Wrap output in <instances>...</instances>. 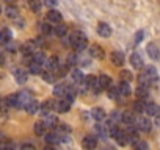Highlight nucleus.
Returning <instances> with one entry per match:
<instances>
[{
  "mask_svg": "<svg viewBox=\"0 0 160 150\" xmlns=\"http://www.w3.org/2000/svg\"><path fill=\"white\" fill-rule=\"evenodd\" d=\"M140 85H146V86H151L154 83L158 82V72L154 66H146L143 69V73L140 75V78H138Z\"/></svg>",
  "mask_w": 160,
  "mask_h": 150,
  "instance_id": "f257e3e1",
  "label": "nucleus"
},
{
  "mask_svg": "<svg viewBox=\"0 0 160 150\" xmlns=\"http://www.w3.org/2000/svg\"><path fill=\"white\" fill-rule=\"evenodd\" d=\"M71 44L75 50L78 52H82L87 49V36L82 33V31H74L71 35Z\"/></svg>",
  "mask_w": 160,
  "mask_h": 150,
  "instance_id": "f03ea898",
  "label": "nucleus"
},
{
  "mask_svg": "<svg viewBox=\"0 0 160 150\" xmlns=\"http://www.w3.org/2000/svg\"><path fill=\"white\" fill-rule=\"evenodd\" d=\"M135 127L140 130V131H144V133H149L151 130H152V124H151V120L148 119V117H138V119H135Z\"/></svg>",
  "mask_w": 160,
  "mask_h": 150,
  "instance_id": "7ed1b4c3",
  "label": "nucleus"
},
{
  "mask_svg": "<svg viewBox=\"0 0 160 150\" xmlns=\"http://www.w3.org/2000/svg\"><path fill=\"white\" fill-rule=\"evenodd\" d=\"M110 85H112V80H110L108 75H105V73L99 75V77H98V83H96V92H101L102 89L108 88Z\"/></svg>",
  "mask_w": 160,
  "mask_h": 150,
  "instance_id": "20e7f679",
  "label": "nucleus"
},
{
  "mask_svg": "<svg viewBox=\"0 0 160 150\" xmlns=\"http://www.w3.org/2000/svg\"><path fill=\"white\" fill-rule=\"evenodd\" d=\"M146 50H148V55H149L151 59H154V61L160 59V47L155 42H149L148 47H146Z\"/></svg>",
  "mask_w": 160,
  "mask_h": 150,
  "instance_id": "39448f33",
  "label": "nucleus"
},
{
  "mask_svg": "<svg viewBox=\"0 0 160 150\" xmlns=\"http://www.w3.org/2000/svg\"><path fill=\"white\" fill-rule=\"evenodd\" d=\"M98 33H99V36H102V38H110V36H112V27H110L108 24H105V22H99V25H98Z\"/></svg>",
  "mask_w": 160,
  "mask_h": 150,
  "instance_id": "423d86ee",
  "label": "nucleus"
},
{
  "mask_svg": "<svg viewBox=\"0 0 160 150\" xmlns=\"http://www.w3.org/2000/svg\"><path fill=\"white\" fill-rule=\"evenodd\" d=\"M33 97H32V94L30 92H27V91H24V92H19L18 94V106H21V108H24L30 100H32Z\"/></svg>",
  "mask_w": 160,
  "mask_h": 150,
  "instance_id": "0eeeda50",
  "label": "nucleus"
},
{
  "mask_svg": "<svg viewBox=\"0 0 160 150\" xmlns=\"http://www.w3.org/2000/svg\"><path fill=\"white\" fill-rule=\"evenodd\" d=\"M55 108H57V111H58V113H68V111L71 110V102H69L68 99L61 97V100L55 105Z\"/></svg>",
  "mask_w": 160,
  "mask_h": 150,
  "instance_id": "6e6552de",
  "label": "nucleus"
},
{
  "mask_svg": "<svg viewBox=\"0 0 160 150\" xmlns=\"http://www.w3.org/2000/svg\"><path fill=\"white\" fill-rule=\"evenodd\" d=\"M144 113L149 114V116H155L157 113H160V106L154 102H146L144 105Z\"/></svg>",
  "mask_w": 160,
  "mask_h": 150,
  "instance_id": "1a4fd4ad",
  "label": "nucleus"
},
{
  "mask_svg": "<svg viewBox=\"0 0 160 150\" xmlns=\"http://www.w3.org/2000/svg\"><path fill=\"white\" fill-rule=\"evenodd\" d=\"M44 125H46V128H55V127H58L60 124H58V119L55 117V116H52L50 113L49 114H46V117H44Z\"/></svg>",
  "mask_w": 160,
  "mask_h": 150,
  "instance_id": "9d476101",
  "label": "nucleus"
},
{
  "mask_svg": "<svg viewBox=\"0 0 160 150\" xmlns=\"http://www.w3.org/2000/svg\"><path fill=\"white\" fill-rule=\"evenodd\" d=\"M118 89H119L121 97H127V96H130V92H132V89H130V83L126 82V80H122V82L119 83Z\"/></svg>",
  "mask_w": 160,
  "mask_h": 150,
  "instance_id": "9b49d317",
  "label": "nucleus"
},
{
  "mask_svg": "<svg viewBox=\"0 0 160 150\" xmlns=\"http://www.w3.org/2000/svg\"><path fill=\"white\" fill-rule=\"evenodd\" d=\"M24 108H25V111H27L28 114H36V113L39 111V103H38L35 99H32Z\"/></svg>",
  "mask_w": 160,
  "mask_h": 150,
  "instance_id": "f8f14e48",
  "label": "nucleus"
},
{
  "mask_svg": "<svg viewBox=\"0 0 160 150\" xmlns=\"http://www.w3.org/2000/svg\"><path fill=\"white\" fill-rule=\"evenodd\" d=\"M90 55L93 58H104V49L101 45H98V44H93L90 47Z\"/></svg>",
  "mask_w": 160,
  "mask_h": 150,
  "instance_id": "ddd939ff",
  "label": "nucleus"
},
{
  "mask_svg": "<svg viewBox=\"0 0 160 150\" xmlns=\"http://www.w3.org/2000/svg\"><path fill=\"white\" fill-rule=\"evenodd\" d=\"M14 77H16V82L19 83V85H24L25 82H27V72L24 70V69H16L14 70Z\"/></svg>",
  "mask_w": 160,
  "mask_h": 150,
  "instance_id": "4468645a",
  "label": "nucleus"
},
{
  "mask_svg": "<svg viewBox=\"0 0 160 150\" xmlns=\"http://www.w3.org/2000/svg\"><path fill=\"white\" fill-rule=\"evenodd\" d=\"M130 64H132L135 69H143V58H141L138 53H132V55H130Z\"/></svg>",
  "mask_w": 160,
  "mask_h": 150,
  "instance_id": "2eb2a0df",
  "label": "nucleus"
},
{
  "mask_svg": "<svg viewBox=\"0 0 160 150\" xmlns=\"http://www.w3.org/2000/svg\"><path fill=\"white\" fill-rule=\"evenodd\" d=\"M11 38H13L11 30H8V28H2V30H0V42L8 44L11 41Z\"/></svg>",
  "mask_w": 160,
  "mask_h": 150,
  "instance_id": "dca6fc26",
  "label": "nucleus"
},
{
  "mask_svg": "<svg viewBox=\"0 0 160 150\" xmlns=\"http://www.w3.org/2000/svg\"><path fill=\"white\" fill-rule=\"evenodd\" d=\"M47 19L50 22H53V24H58V22H61V13L57 11V10H50L47 13Z\"/></svg>",
  "mask_w": 160,
  "mask_h": 150,
  "instance_id": "f3484780",
  "label": "nucleus"
},
{
  "mask_svg": "<svg viewBox=\"0 0 160 150\" xmlns=\"http://www.w3.org/2000/svg\"><path fill=\"white\" fill-rule=\"evenodd\" d=\"M112 63L115 66H122L124 64V53L121 52H113L112 53Z\"/></svg>",
  "mask_w": 160,
  "mask_h": 150,
  "instance_id": "a211bd4d",
  "label": "nucleus"
},
{
  "mask_svg": "<svg viewBox=\"0 0 160 150\" xmlns=\"http://www.w3.org/2000/svg\"><path fill=\"white\" fill-rule=\"evenodd\" d=\"M121 122H124L126 125H132V124H135V116L129 111L121 113Z\"/></svg>",
  "mask_w": 160,
  "mask_h": 150,
  "instance_id": "6ab92c4d",
  "label": "nucleus"
},
{
  "mask_svg": "<svg viewBox=\"0 0 160 150\" xmlns=\"http://www.w3.org/2000/svg\"><path fill=\"white\" fill-rule=\"evenodd\" d=\"M87 88H96V83H98V77H94V75H87V77H83V82Z\"/></svg>",
  "mask_w": 160,
  "mask_h": 150,
  "instance_id": "aec40b11",
  "label": "nucleus"
},
{
  "mask_svg": "<svg viewBox=\"0 0 160 150\" xmlns=\"http://www.w3.org/2000/svg\"><path fill=\"white\" fill-rule=\"evenodd\" d=\"M82 145H83L85 148H96V145H98V141H96V138H93V136H87V138L83 139Z\"/></svg>",
  "mask_w": 160,
  "mask_h": 150,
  "instance_id": "412c9836",
  "label": "nucleus"
},
{
  "mask_svg": "<svg viewBox=\"0 0 160 150\" xmlns=\"http://www.w3.org/2000/svg\"><path fill=\"white\" fill-rule=\"evenodd\" d=\"M137 96H138L140 99H144V100H146V97L149 96V86H146V85H140L138 89H137Z\"/></svg>",
  "mask_w": 160,
  "mask_h": 150,
  "instance_id": "4be33fe9",
  "label": "nucleus"
},
{
  "mask_svg": "<svg viewBox=\"0 0 160 150\" xmlns=\"http://www.w3.org/2000/svg\"><path fill=\"white\" fill-rule=\"evenodd\" d=\"M68 33V27L64 25V24H61V22H58V25L55 27V35L58 36V38H64V35Z\"/></svg>",
  "mask_w": 160,
  "mask_h": 150,
  "instance_id": "5701e85b",
  "label": "nucleus"
},
{
  "mask_svg": "<svg viewBox=\"0 0 160 150\" xmlns=\"http://www.w3.org/2000/svg\"><path fill=\"white\" fill-rule=\"evenodd\" d=\"M46 64H47V67L50 69V70H57L58 69V66H60V61H58V58L57 56H52V58H49L47 61H46Z\"/></svg>",
  "mask_w": 160,
  "mask_h": 150,
  "instance_id": "b1692460",
  "label": "nucleus"
},
{
  "mask_svg": "<svg viewBox=\"0 0 160 150\" xmlns=\"http://www.w3.org/2000/svg\"><path fill=\"white\" fill-rule=\"evenodd\" d=\"M30 72H32L33 75L42 73V64H39V63H36V61H32V63H30Z\"/></svg>",
  "mask_w": 160,
  "mask_h": 150,
  "instance_id": "393cba45",
  "label": "nucleus"
},
{
  "mask_svg": "<svg viewBox=\"0 0 160 150\" xmlns=\"http://www.w3.org/2000/svg\"><path fill=\"white\" fill-rule=\"evenodd\" d=\"M108 97L110 99H113V100H118V99H121V94H119V89H118V86H108Z\"/></svg>",
  "mask_w": 160,
  "mask_h": 150,
  "instance_id": "a878e982",
  "label": "nucleus"
},
{
  "mask_svg": "<svg viewBox=\"0 0 160 150\" xmlns=\"http://www.w3.org/2000/svg\"><path fill=\"white\" fill-rule=\"evenodd\" d=\"M93 117H94L98 122L104 120V119H105V111H104V108H94V110H93Z\"/></svg>",
  "mask_w": 160,
  "mask_h": 150,
  "instance_id": "bb28decb",
  "label": "nucleus"
},
{
  "mask_svg": "<svg viewBox=\"0 0 160 150\" xmlns=\"http://www.w3.org/2000/svg\"><path fill=\"white\" fill-rule=\"evenodd\" d=\"M28 5H30V10L33 13H39L41 11V7H42L41 0H28Z\"/></svg>",
  "mask_w": 160,
  "mask_h": 150,
  "instance_id": "cd10ccee",
  "label": "nucleus"
},
{
  "mask_svg": "<svg viewBox=\"0 0 160 150\" xmlns=\"http://www.w3.org/2000/svg\"><path fill=\"white\" fill-rule=\"evenodd\" d=\"M75 89L72 88V86H66V92H64V99H68L71 103L74 102V99H75Z\"/></svg>",
  "mask_w": 160,
  "mask_h": 150,
  "instance_id": "c85d7f7f",
  "label": "nucleus"
},
{
  "mask_svg": "<svg viewBox=\"0 0 160 150\" xmlns=\"http://www.w3.org/2000/svg\"><path fill=\"white\" fill-rule=\"evenodd\" d=\"M42 77H44V80H46V82L53 83V82H55V78H57V75H55V72H53V70H50V69H49V70H46V72L42 70Z\"/></svg>",
  "mask_w": 160,
  "mask_h": 150,
  "instance_id": "c756f323",
  "label": "nucleus"
},
{
  "mask_svg": "<svg viewBox=\"0 0 160 150\" xmlns=\"http://www.w3.org/2000/svg\"><path fill=\"white\" fill-rule=\"evenodd\" d=\"M41 108V113L46 116V114H49L53 108H55V105H53V102L50 100V102H46V103H42V106H39Z\"/></svg>",
  "mask_w": 160,
  "mask_h": 150,
  "instance_id": "7c9ffc66",
  "label": "nucleus"
},
{
  "mask_svg": "<svg viewBox=\"0 0 160 150\" xmlns=\"http://www.w3.org/2000/svg\"><path fill=\"white\" fill-rule=\"evenodd\" d=\"M35 133H36L38 136H42V134L46 133V125H44V122H42V120L35 124Z\"/></svg>",
  "mask_w": 160,
  "mask_h": 150,
  "instance_id": "2f4dec72",
  "label": "nucleus"
},
{
  "mask_svg": "<svg viewBox=\"0 0 160 150\" xmlns=\"http://www.w3.org/2000/svg\"><path fill=\"white\" fill-rule=\"evenodd\" d=\"M46 142L47 144H58L60 138H58L57 133H49V134H46Z\"/></svg>",
  "mask_w": 160,
  "mask_h": 150,
  "instance_id": "473e14b6",
  "label": "nucleus"
},
{
  "mask_svg": "<svg viewBox=\"0 0 160 150\" xmlns=\"http://www.w3.org/2000/svg\"><path fill=\"white\" fill-rule=\"evenodd\" d=\"M64 92H66V85H57L53 89V94L57 97H64Z\"/></svg>",
  "mask_w": 160,
  "mask_h": 150,
  "instance_id": "72a5a7b5",
  "label": "nucleus"
},
{
  "mask_svg": "<svg viewBox=\"0 0 160 150\" xmlns=\"http://www.w3.org/2000/svg\"><path fill=\"white\" fill-rule=\"evenodd\" d=\"M144 105H146V100L144 99H140L137 103H135V113H140V114H143L144 113Z\"/></svg>",
  "mask_w": 160,
  "mask_h": 150,
  "instance_id": "f704fd0d",
  "label": "nucleus"
},
{
  "mask_svg": "<svg viewBox=\"0 0 160 150\" xmlns=\"http://www.w3.org/2000/svg\"><path fill=\"white\" fill-rule=\"evenodd\" d=\"M33 61H36V63H39V64H46V56H44V53H41V52H38V53H33Z\"/></svg>",
  "mask_w": 160,
  "mask_h": 150,
  "instance_id": "c9c22d12",
  "label": "nucleus"
},
{
  "mask_svg": "<svg viewBox=\"0 0 160 150\" xmlns=\"http://www.w3.org/2000/svg\"><path fill=\"white\" fill-rule=\"evenodd\" d=\"M132 145H133V148H137V150H146V148L149 147V145H148V142H144V141H140V139H138L137 142H133Z\"/></svg>",
  "mask_w": 160,
  "mask_h": 150,
  "instance_id": "e433bc0d",
  "label": "nucleus"
},
{
  "mask_svg": "<svg viewBox=\"0 0 160 150\" xmlns=\"http://www.w3.org/2000/svg\"><path fill=\"white\" fill-rule=\"evenodd\" d=\"M72 80L77 82V83H82L83 82V73L80 72V70H74L72 72Z\"/></svg>",
  "mask_w": 160,
  "mask_h": 150,
  "instance_id": "4c0bfd02",
  "label": "nucleus"
},
{
  "mask_svg": "<svg viewBox=\"0 0 160 150\" xmlns=\"http://www.w3.org/2000/svg\"><path fill=\"white\" fill-rule=\"evenodd\" d=\"M7 105L8 106H18V94H13V96L7 97Z\"/></svg>",
  "mask_w": 160,
  "mask_h": 150,
  "instance_id": "58836bf2",
  "label": "nucleus"
},
{
  "mask_svg": "<svg viewBox=\"0 0 160 150\" xmlns=\"http://www.w3.org/2000/svg\"><path fill=\"white\" fill-rule=\"evenodd\" d=\"M7 13H8V17H11V19H16V17L19 16L16 7H8V8H7Z\"/></svg>",
  "mask_w": 160,
  "mask_h": 150,
  "instance_id": "ea45409f",
  "label": "nucleus"
},
{
  "mask_svg": "<svg viewBox=\"0 0 160 150\" xmlns=\"http://www.w3.org/2000/svg\"><path fill=\"white\" fill-rule=\"evenodd\" d=\"M77 61H78V58H77L75 55H69V56H68V63H66V66H68V67H72V66L77 64Z\"/></svg>",
  "mask_w": 160,
  "mask_h": 150,
  "instance_id": "a19ab883",
  "label": "nucleus"
},
{
  "mask_svg": "<svg viewBox=\"0 0 160 150\" xmlns=\"http://www.w3.org/2000/svg\"><path fill=\"white\" fill-rule=\"evenodd\" d=\"M143 38H144V30H138V31L135 33V42L140 44V42L143 41Z\"/></svg>",
  "mask_w": 160,
  "mask_h": 150,
  "instance_id": "79ce46f5",
  "label": "nucleus"
},
{
  "mask_svg": "<svg viewBox=\"0 0 160 150\" xmlns=\"http://www.w3.org/2000/svg\"><path fill=\"white\" fill-rule=\"evenodd\" d=\"M121 77H122V80L130 82V80H132V73H130L129 70H122V72H121Z\"/></svg>",
  "mask_w": 160,
  "mask_h": 150,
  "instance_id": "37998d69",
  "label": "nucleus"
},
{
  "mask_svg": "<svg viewBox=\"0 0 160 150\" xmlns=\"http://www.w3.org/2000/svg\"><path fill=\"white\" fill-rule=\"evenodd\" d=\"M41 30H42L44 35H50V33H52V27H50L49 24H42V25H41Z\"/></svg>",
  "mask_w": 160,
  "mask_h": 150,
  "instance_id": "c03bdc74",
  "label": "nucleus"
},
{
  "mask_svg": "<svg viewBox=\"0 0 160 150\" xmlns=\"http://www.w3.org/2000/svg\"><path fill=\"white\" fill-rule=\"evenodd\" d=\"M46 5L50 7V8H53V7L58 5V0H46Z\"/></svg>",
  "mask_w": 160,
  "mask_h": 150,
  "instance_id": "a18cd8bd",
  "label": "nucleus"
},
{
  "mask_svg": "<svg viewBox=\"0 0 160 150\" xmlns=\"http://www.w3.org/2000/svg\"><path fill=\"white\" fill-rule=\"evenodd\" d=\"M80 64L83 67H87V66H90V59L88 58H80Z\"/></svg>",
  "mask_w": 160,
  "mask_h": 150,
  "instance_id": "49530a36",
  "label": "nucleus"
},
{
  "mask_svg": "<svg viewBox=\"0 0 160 150\" xmlns=\"http://www.w3.org/2000/svg\"><path fill=\"white\" fill-rule=\"evenodd\" d=\"M154 117H155V125H157V127L160 128V113H157V114H155Z\"/></svg>",
  "mask_w": 160,
  "mask_h": 150,
  "instance_id": "de8ad7c7",
  "label": "nucleus"
},
{
  "mask_svg": "<svg viewBox=\"0 0 160 150\" xmlns=\"http://www.w3.org/2000/svg\"><path fill=\"white\" fill-rule=\"evenodd\" d=\"M3 63H5V58H3L2 53H0V64H3Z\"/></svg>",
  "mask_w": 160,
  "mask_h": 150,
  "instance_id": "09e8293b",
  "label": "nucleus"
},
{
  "mask_svg": "<svg viewBox=\"0 0 160 150\" xmlns=\"http://www.w3.org/2000/svg\"><path fill=\"white\" fill-rule=\"evenodd\" d=\"M0 14H2V7H0Z\"/></svg>",
  "mask_w": 160,
  "mask_h": 150,
  "instance_id": "8fccbe9b",
  "label": "nucleus"
}]
</instances>
